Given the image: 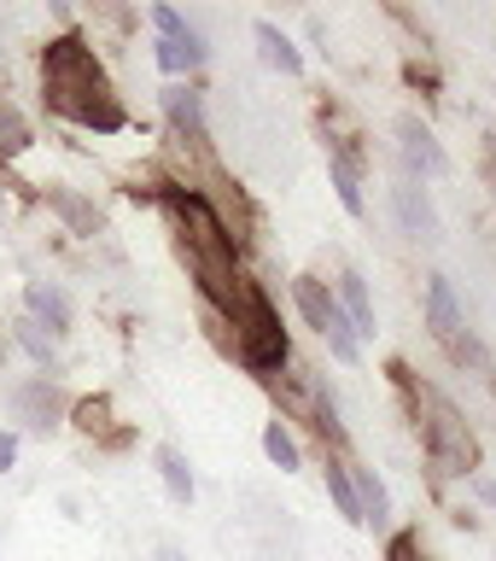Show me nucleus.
Returning a JSON list of instances; mask_svg holds the SVG:
<instances>
[{
  "label": "nucleus",
  "instance_id": "f8f14e48",
  "mask_svg": "<svg viewBox=\"0 0 496 561\" xmlns=\"http://www.w3.org/2000/svg\"><path fill=\"white\" fill-rule=\"evenodd\" d=\"M205 59H210V47H205V35L193 24L182 35H170V42L158 35V65H164V70H199Z\"/></svg>",
  "mask_w": 496,
  "mask_h": 561
},
{
  "label": "nucleus",
  "instance_id": "4468645a",
  "mask_svg": "<svg viewBox=\"0 0 496 561\" xmlns=\"http://www.w3.org/2000/svg\"><path fill=\"white\" fill-rule=\"evenodd\" d=\"M339 310L350 316V328H357V333H374V298H368V280L357 270L339 275Z\"/></svg>",
  "mask_w": 496,
  "mask_h": 561
},
{
  "label": "nucleus",
  "instance_id": "2eb2a0df",
  "mask_svg": "<svg viewBox=\"0 0 496 561\" xmlns=\"http://www.w3.org/2000/svg\"><path fill=\"white\" fill-rule=\"evenodd\" d=\"M350 485H357V503H362V526L392 520V497H385V485L374 480V468H350Z\"/></svg>",
  "mask_w": 496,
  "mask_h": 561
},
{
  "label": "nucleus",
  "instance_id": "f257e3e1",
  "mask_svg": "<svg viewBox=\"0 0 496 561\" xmlns=\"http://www.w3.org/2000/svg\"><path fill=\"white\" fill-rule=\"evenodd\" d=\"M158 205H164V217H170L175 252H182V263L193 270V280H199L205 310L217 316V322H234V316L252 305L257 280H245L234 234H228V222L217 217V205H210L205 193H193V187H164Z\"/></svg>",
  "mask_w": 496,
  "mask_h": 561
},
{
  "label": "nucleus",
  "instance_id": "20e7f679",
  "mask_svg": "<svg viewBox=\"0 0 496 561\" xmlns=\"http://www.w3.org/2000/svg\"><path fill=\"white\" fill-rule=\"evenodd\" d=\"M228 328H234V357L252 368V375H275V368H287V357H292L287 328H280V310L263 293H252V305H245Z\"/></svg>",
  "mask_w": 496,
  "mask_h": 561
},
{
  "label": "nucleus",
  "instance_id": "bb28decb",
  "mask_svg": "<svg viewBox=\"0 0 496 561\" xmlns=\"http://www.w3.org/2000/svg\"><path fill=\"white\" fill-rule=\"evenodd\" d=\"M0 368H7V345H0Z\"/></svg>",
  "mask_w": 496,
  "mask_h": 561
},
{
  "label": "nucleus",
  "instance_id": "6ab92c4d",
  "mask_svg": "<svg viewBox=\"0 0 496 561\" xmlns=\"http://www.w3.org/2000/svg\"><path fill=\"white\" fill-rule=\"evenodd\" d=\"M30 147V123H24V112H18V105L0 94V158H18Z\"/></svg>",
  "mask_w": 496,
  "mask_h": 561
},
{
  "label": "nucleus",
  "instance_id": "412c9836",
  "mask_svg": "<svg viewBox=\"0 0 496 561\" xmlns=\"http://www.w3.org/2000/svg\"><path fill=\"white\" fill-rule=\"evenodd\" d=\"M18 345L30 351V363L42 368V375H53V333H42V328L30 322V316H24V322H18Z\"/></svg>",
  "mask_w": 496,
  "mask_h": 561
},
{
  "label": "nucleus",
  "instance_id": "6e6552de",
  "mask_svg": "<svg viewBox=\"0 0 496 561\" xmlns=\"http://www.w3.org/2000/svg\"><path fill=\"white\" fill-rule=\"evenodd\" d=\"M397 140H403V158H410V175L420 182V175H445L450 170V158H445V147L432 140V129L420 117H403L397 123Z\"/></svg>",
  "mask_w": 496,
  "mask_h": 561
},
{
  "label": "nucleus",
  "instance_id": "ddd939ff",
  "mask_svg": "<svg viewBox=\"0 0 496 561\" xmlns=\"http://www.w3.org/2000/svg\"><path fill=\"white\" fill-rule=\"evenodd\" d=\"M47 205L70 222V234H105V217L82 199V193H70V187H47Z\"/></svg>",
  "mask_w": 496,
  "mask_h": 561
},
{
  "label": "nucleus",
  "instance_id": "b1692460",
  "mask_svg": "<svg viewBox=\"0 0 496 561\" xmlns=\"http://www.w3.org/2000/svg\"><path fill=\"white\" fill-rule=\"evenodd\" d=\"M18 462V433H0V473Z\"/></svg>",
  "mask_w": 496,
  "mask_h": 561
},
{
  "label": "nucleus",
  "instance_id": "f3484780",
  "mask_svg": "<svg viewBox=\"0 0 496 561\" xmlns=\"http://www.w3.org/2000/svg\"><path fill=\"white\" fill-rule=\"evenodd\" d=\"M263 456H269V462H275L280 473L304 468V456H298V438H292L287 421H269V427H263Z\"/></svg>",
  "mask_w": 496,
  "mask_h": 561
},
{
  "label": "nucleus",
  "instance_id": "aec40b11",
  "mask_svg": "<svg viewBox=\"0 0 496 561\" xmlns=\"http://www.w3.org/2000/svg\"><path fill=\"white\" fill-rule=\"evenodd\" d=\"M327 491H333V503H339V515L362 526V503H357V485H350V462H333L327 456Z\"/></svg>",
  "mask_w": 496,
  "mask_h": 561
},
{
  "label": "nucleus",
  "instance_id": "7ed1b4c3",
  "mask_svg": "<svg viewBox=\"0 0 496 561\" xmlns=\"http://www.w3.org/2000/svg\"><path fill=\"white\" fill-rule=\"evenodd\" d=\"M397 375V386L410 392V403H415V427H420V445H427V456L445 473H473L480 468V445H473V433H468V421H462V410L438 392V386H427V380H415L410 368H392Z\"/></svg>",
  "mask_w": 496,
  "mask_h": 561
},
{
  "label": "nucleus",
  "instance_id": "9d476101",
  "mask_svg": "<svg viewBox=\"0 0 496 561\" xmlns=\"http://www.w3.org/2000/svg\"><path fill=\"white\" fill-rule=\"evenodd\" d=\"M392 205H397V222H403V234H415V240H438V210L427 199V187L415 182H397L392 187Z\"/></svg>",
  "mask_w": 496,
  "mask_h": 561
},
{
  "label": "nucleus",
  "instance_id": "423d86ee",
  "mask_svg": "<svg viewBox=\"0 0 496 561\" xmlns=\"http://www.w3.org/2000/svg\"><path fill=\"white\" fill-rule=\"evenodd\" d=\"M427 322H432V340L450 351V357H473V363H485V351L473 345V333L462 322V305H455V293H450V280L445 275H432L427 280Z\"/></svg>",
  "mask_w": 496,
  "mask_h": 561
},
{
  "label": "nucleus",
  "instance_id": "1a4fd4ad",
  "mask_svg": "<svg viewBox=\"0 0 496 561\" xmlns=\"http://www.w3.org/2000/svg\"><path fill=\"white\" fill-rule=\"evenodd\" d=\"M24 305H30V322L42 328V333H70V298H65V287L59 280H30L24 287Z\"/></svg>",
  "mask_w": 496,
  "mask_h": 561
},
{
  "label": "nucleus",
  "instance_id": "f03ea898",
  "mask_svg": "<svg viewBox=\"0 0 496 561\" xmlns=\"http://www.w3.org/2000/svg\"><path fill=\"white\" fill-rule=\"evenodd\" d=\"M42 100H47V112L82 123V129H100V135H117L123 123H129L112 77H105V65L94 59V47H88L82 35L47 42V53H42Z\"/></svg>",
  "mask_w": 496,
  "mask_h": 561
},
{
  "label": "nucleus",
  "instance_id": "39448f33",
  "mask_svg": "<svg viewBox=\"0 0 496 561\" xmlns=\"http://www.w3.org/2000/svg\"><path fill=\"white\" fill-rule=\"evenodd\" d=\"M292 305H298V316H304V322L327 340V351H333L339 363H362L357 328H350V316L339 310V298H333L315 275H298V280H292Z\"/></svg>",
  "mask_w": 496,
  "mask_h": 561
},
{
  "label": "nucleus",
  "instance_id": "0eeeda50",
  "mask_svg": "<svg viewBox=\"0 0 496 561\" xmlns=\"http://www.w3.org/2000/svg\"><path fill=\"white\" fill-rule=\"evenodd\" d=\"M12 415L24 421L30 433H53L65 421V392L53 386L47 375H35L24 386H12Z\"/></svg>",
  "mask_w": 496,
  "mask_h": 561
},
{
  "label": "nucleus",
  "instance_id": "4be33fe9",
  "mask_svg": "<svg viewBox=\"0 0 496 561\" xmlns=\"http://www.w3.org/2000/svg\"><path fill=\"white\" fill-rule=\"evenodd\" d=\"M70 421H77L82 433H105V427H112V403H105V398H82L77 410H70Z\"/></svg>",
  "mask_w": 496,
  "mask_h": 561
},
{
  "label": "nucleus",
  "instance_id": "393cba45",
  "mask_svg": "<svg viewBox=\"0 0 496 561\" xmlns=\"http://www.w3.org/2000/svg\"><path fill=\"white\" fill-rule=\"evenodd\" d=\"M480 503H491V508H496V480H480Z\"/></svg>",
  "mask_w": 496,
  "mask_h": 561
},
{
  "label": "nucleus",
  "instance_id": "9b49d317",
  "mask_svg": "<svg viewBox=\"0 0 496 561\" xmlns=\"http://www.w3.org/2000/svg\"><path fill=\"white\" fill-rule=\"evenodd\" d=\"M164 117H170V129L182 135V140H193V147H205L210 140V129H205V100L193 94V88H164Z\"/></svg>",
  "mask_w": 496,
  "mask_h": 561
},
{
  "label": "nucleus",
  "instance_id": "a211bd4d",
  "mask_svg": "<svg viewBox=\"0 0 496 561\" xmlns=\"http://www.w3.org/2000/svg\"><path fill=\"white\" fill-rule=\"evenodd\" d=\"M158 473H164V485H170V497L175 503H193V468H187V456L182 450H158Z\"/></svg>",
  "mask_w": 496,
  "mask_h": 561
},
{
  "label": "nucleus",
  "instance_id": "dca6fc26",
  "mask_svg": "<svg viewBox=\"0 0 496 561\" xmlns=\"http://www.w3.org/2000/svg\"><path fill=\"white\" fill-rule=\"evenodd\" d=\"M257 42H263V59H269L275 70H287V77H298V70H304V53H298L287 35L269 24V18H257Z\"/></svg>",
  "mask_w": 496,
  "mask_h": 561
},
{
  "label": "nucleus",
  "instance_id": "a878e982",
  "mask_svg": "<svg viewBox=\"0 0 496 561\" xmlns=\"http://www.w3.org/2000/svg\"><path fill=\"white\" fill-rule=\"evenodd\" d=\"M152 561H182V556H175V550H158V556H152Z\"/></svg>",
  "mask_w": 496,
  "mask_h": 561
},
{
  "label": "nucleus",
  "instance_id": "5701e85b",
  "mask_svg": "<svg viewBox=\"0 0 496 561\" xmlns=\"http://www.w3.org/2000/svg\"><path fill=\"white\" fill-rule=\"evenodd\" d=\"M385 561H432V550L420 543V533H392V543H385Z\"/></svg>",
  "mask_w": 496,
  "mask_h": 561
}]
</instances>
